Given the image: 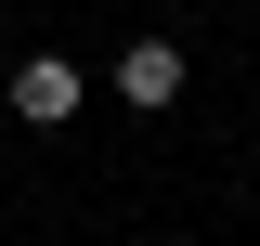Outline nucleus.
Returning a JSON list of instances; mask_svg holds the SVG:
<instances>
[{"label":"nucleus","mask_w":260,"mask_h":246,"mask_svg":"<svg viewBox=\"0 0 260 246\" xmlns=\"http://www.w3.org/2000/svg\"><path fill=\"white\" fill-rule=\"evenodd\" d=\"M13 104H26L39 130H52V117H78V65H65V52H39V65H13Z\"/></svg>","instance_id":"f03ea898"},{"label":"nucleus","mask_w":260,"mask_h":246,"mask_svg":"<svg viewBox=\"0 0 260 246\" xmlns=\"http://www.w3.org/2000/svg\"><path fill=\"white\" fill-rule=\"evenodd\" d=\"M117 91L130 104H182V39H130L117 52Z\"/></svg>","instance_id":"f257e3e1"}]
</instances>
